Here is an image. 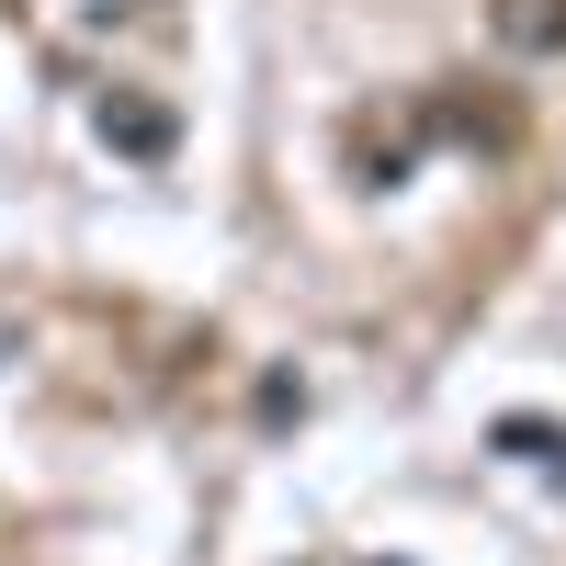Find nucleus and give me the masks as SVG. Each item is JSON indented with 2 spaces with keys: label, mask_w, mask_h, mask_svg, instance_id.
Masks as SVG:
<instances>
[{
  "label": "nucleus",
  "mask_w": 566,
  "mask_h": 566,
  "mask_svg": "<svg viewBox=\"0 0 566 566\" xmlns=\"http://www.w3.org/2000/svg\"><path fill=\"white\" fill-rule=\"evenodd\" d=\"M499 34L544 57V45H566V0H499Z\"/></svg>",
  "instance_id": "nucleus-1"
},
{
  "label": "nucleus",
  "mask_w": 566,
  "mask_h": 566,
  "mask_svg": "<svg viewBox=\"0 0 566 566\" xmlns=\"http://www.w3.org/2000/svg\"><path fill=\"white\" fill-rule=\"evenodd\" d=\"M499 442L533 453V464H566V431H544V419H499Z\"/></svg>",
  "instance_id": "nucleus-3"
},
{
  "label": "nucleus",
  "mask_w": 566,
  "mask_h": 566,
  "mask_svg": "<svg viewBox=\"0 0 566 566\" xmlns=\"http://www.w3.org/2000/svg\"><path fill=\"white\" fill-rule=\"evenodd\" d=\"M103 136H125L136 159H159V148H170V125H159V114H136V103H103Z\"/></svg>",
  "instance_id": "nucleus-2"
}]
</instances>
